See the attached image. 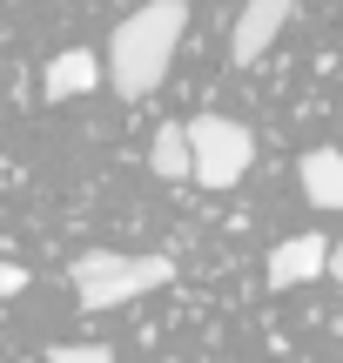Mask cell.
I'll use <instances>...</instances> for the list:
<instances>
[{
  "instance_id": "277c9868",
  "label": "cell",
  "mask_w": 343,
  "mask_h": 363,
  "mask_svg": "<svg viewBox=\"0 0 343 363\" xmlns=\"http://www.w3.org/2000/svg\"><path fill=\"white\" fill-rule=\"evenodd\" d=\"M283 27H290V0H249V7L236 13V27H229V61L236 67L263 61V54L276 48Z\"/></svg>"
},
{
  "instance_id": "8992f818",
  "label": "cell",
  "mask_w": 343,
  "mask_h": 363,
  "mask_svg": "<svg viewBox=\"0 0 343 363\" xmlns=\"http://www.w3.org/2000/svg\"><path fill=\"white\" fill-rule=\"evenodd\" d=\"M101 74H108V54L61 48L47 61V74H40V94H47V101H74V94H94V88H101Z\"/></svg>"
},
{
  "instance_id": "6da1fadb",
  "label": "cell",
  "mask_w": 343,
  "mask_h": 363,
  "mask_svg": "<svg viewBox=\"0 0 343 363\" xmlns=\"http://www.w3.org/2000/svg\"><path fill=\"white\" fill-rule=\"evenodd\" d=\"M182 27H189L182 0H148V7H135L128 21L115 27V40H108V81H115L121 101H142V94H155L162 81H169V61H175V48H182Z\"/></svg>"
},
{
  "instance_id": "ba28073f",
  "label": "cell",
  "mask_w": 343,
  "mask_h": 363,
  "mask_svg": "<svg viewBox=\"0 0 343 363\" xmlns=\"http://www.w3.org/2000/svg\"><path fill=\"white\" fill-rule=\"evenodd\" d=\"M148 169L162 182H196V142H189L182 121H162L155 142H148Z\"/></svg>"
},
{
  "instance_id": "8fae6325",
  "label": "cell",
  "mask_w": 343,
  "mask_h": 363,
  "mask_svg": "<svg viewBox=\"0 0 343 363\" xmlns=\"http://www.w3.org/2000/svg\"><path fill=\"white\" fill-rule=\"evenodd\" d=\"M330 283H343V235L330 242Z\"/></svg>"
},
{
  "instance_id": "5b68a950",
  "label": "cell",
  "mask_w": 343,
  "mask_h": 363,
  "mask_svg": "<svg viewBox=\"0 0 343 363\" xmlns=\"http://www.w3.org/2000/svg\"><path fill=\"white\" fill-rule=\"evenodd\" d=\"M317 276H330V242L317 229L269 249V289H296V283H317Z\"/></svg>"
},
{
  "instance_id": "52a82bcc",
  "label": "cell",
  "mask_w": 343,
  "mask_h": 363,
  "mask_svg": "<svg viewBox=\"0 0 343 363\" xmlns=\"http://www.w3.org/2000/svg\"><path fill=\"white\" fill-rule=\"evenodd\" d=\"M303 202L343 216V148L323 142V148H310V155H303Z\"/></svg>"
},
{
  "instance_id": "3957f363",
  "label": "cell",
  "mask_w": 343,
  "mask_h": 363,
  "mask_svg": "<svg viewBox=\"0 0 343 363\" xmlns=\"http://www.w3.org/2000/svg\"><path fill=\"white\" fill-rule=\"evenodd\" d=\"M189 142H196V182L215 189V195L236 189V182L249 175V162H256V135L242 128V121H229V115H196Z\"/></svg>"
},
{
  "instance_id": "9c48e42d",
  "label": "cell",
  "mask_w": 343,
  "mask_h": 363,
  "mask_svg": "<svg viewBox=\"0 0 343 363\" xmlns=\"http://www.w3.org/2000/svg\"><path fill=\"white\" fill-rule=\"evenodd\" d=\"M47 363H115V350L108 343H54Z\"/></svg>"
},
{
  "instance_id": "30bf717a",
  "label": "cell",
  "mask_w": 343,
  "mask_h": 363,
  "mask_svg": "<svg viewBox=\"0 0 343 363\" xmlns=\"http://www.w3.org/2000/svg\"><path fill=\"white\" fill-rule=\"evenodd\" d=\"M21 289H27V269L21 262H0V296H21Z\"/></svg>"
},
{
  "instance_id": "7a4b0ae2",
  "label": "cell",
  "mask_w": 343,
  "mask_h": 363,
  "mask_svg": "<svg viewBox=\"0 0 343 363\" xmlns=\"http://www.w3.org/2000/svg\"><path fill=\"white\" fill-rule=\"evenodd\" d=\"M67 276H74V303H81L88 316H101V310H121V303L148 296V289H169V283H175V262H169V256L88 249V256L67 262Z\"/></svg>"
}]
</instances>
